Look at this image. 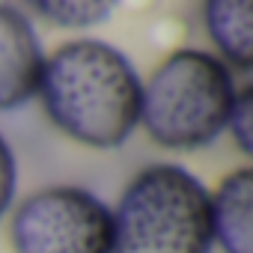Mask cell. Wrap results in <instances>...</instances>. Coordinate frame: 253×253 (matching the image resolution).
Wrapping results in <instances>:
<instances>
[{"label":"cell","mask_w":253,"mask_h":253,"mask_svg":"<svg viewBox=\"0 0 253 253\" xmlns=\"http://www.w3.org/2000/svg\"><path fill=\"white\" fill-rule=\"evenodd\" d=\"M45 51L33 21L12 3H0V110L36 98Z\"/></svg>","instance_id":"5"},{"label":"cell","mask_w":253,"mask_h":253,"mask_svg":"<svg viewBox=\"0 0 253 253\" xmlns=\"http://www.w3.org/2000/svg\"><path fill=\"white\" fill-rule=\"evenodd\" d=\"M203 27L232 72H250L253 66V0H203Z\"/></svg>","instance_id":"7"},{"label":"cell","mask_w":253,"mask_h":253,"mask_svg":"<svg viewBox=\"0 0 253 253\" xmlns=\"http://www.w3.org/2000/svg\"><path fill=\"white\" fill-rule=\"evenodd\" d=\"M113 214L110 253H211L209 188L182 164L161 161L137 170Z\"/></svg>","instance_id":"3"},{"label":"cell","mask_w":253,"mask_h":253,"mask_svg":"<svg viewBox=\"0 0 253 253\" xmlns=\"http://www.w3.org/2000/svg\"><path fill=\"white\" fill-rule=\"evenodd\" d=\"M235 95V75L220 57L203 48H179L143 81L140 125L161 149H206L226 131Z\"/></svg>","instance_id":"2"},{"label":"cell","mask_w":253,"mask_h":253,"mask_svg":"<svg viewBox=\"0 0 253 253\" xmlns=\"http://www.w3.org/2000/svg\"><path fill=\"white\" fill-rule=\"evenodd\" d=\"M143 81L116 45L69 39L45 54L36 95L45 116L69 140L89 149H119L140 125Z\"/></svg>","instance_id":"1"},{"label":"cell","mask_w":253,"mask_h":253,"mask_svg":"<svg viewBox=\"0 0 253 253\" xmlns=\"http://www.w3.org/2000/svg\"><path fill=\"white\" fill-rule=\"evenodd\" d=\"M226 134L232 137L238 152L253 155V86H238L235 104L226 119Z\"/></svg>","instance_id":"9"},{"label":"cell","mask_w":253,"mask_h":253,"mask_svg":"<svg viewBox=\"0 0 253 253\" xmlns=\"http://www.w3.org/2000/svg\"><path fill=\"white\" fill-rule=\"evenodd\" d=\"M211 238L223 253H253V170L238 167L209 191Z\"/></svg>","instance_id":"6"},{"label":"cell","mask_w":253,"mask_h":253,"mask_svg":"<svg viewBox=\"0 0 253 253\" xmlns=\"http://www.w3.org/2000/svg\"><path fill=\"white\" fill-rule=\"evenodd\" d=\"M12 253H110V206L81 185H48L27 194L9 217Z\"/></svg>","instance_id":"4"},{"label":"cell","mask_w":253,"mask_h":253,"mask_svg":"<svg viewBox=\"0 0 253 253\" xmlns=\"http://www.w3.org/2000/svg\"><path fill=\"white\" fill-rule=\"evenodd\" d=\"M15 191H18V161L9 140L0 134V217L12 209Z\"/></svg>","instance_id":"10"},{"label":"cell","mask_w":253,"mask_h":253,"mask_svg":"<svg viewBox=\"0 0 253 253\" xmlns=\"http://www.w3.org/2000/svg\"><path fill=\"white\" fill-rule=\"evenodd\" d=\"M24 3L48 24L63 30H89L104 24L119 0H24Z\"/></svg>","instance_id":"8"}]
</instances>
